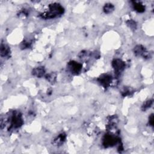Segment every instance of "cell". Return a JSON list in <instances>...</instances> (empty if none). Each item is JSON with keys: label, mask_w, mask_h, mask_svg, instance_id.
<instances>
[{"label": "cell", "mask_w": 154, "mask_h": 154, "mask_svg": "<svg viewBox=\"0 0 154 154\" xmlns=\"http://www.w3.org/2000/svg\"><path fill=\"white\" fill-rule=\"evenodd\" d=\"M112 65L116 74H120V73L124 69L125 66L124 63L122 60L119 59L114 60L112 63Z\"/></svg>", "instance_id": "3957f363"}, {"label": "cell", "mask_w": 154, "mask_h": 154, "mask_svg": "<svg viewBox=\"0 0 154 154\" xmlns=\"http://www.w3.org/2000/svg\"><path fill=\"white\" fill-rule=\"evenodd\" d=\"M10 51L9 48L5 45L1 44V55L4 57H7L10 55Z\"/></svg>", "instance_id": "9c48e42d"}, {"label": "cell", "mask_w": 154, "mask_h": 154, "mask_svg": "<svg viewBox=\"0 0 154 154\" xmlns=\"http://www.w3.org/2000/svg\"><path fill=\"white\" fill-rule=\"evenodd\" d=\"M134 53L139 56H143L145 57H147V53L146 52V50L141 45H137V46L134 48Z\"/></svg>", "instance_id": "52a82bcc"}, {"label": "cell", "mask_w": 154, "mask_h": 154, "mask_svg": "<svg viewBox=\"0 0 154 154\" xmlns=\"http://www.w3.org/2000/svg\"><path fill=\"white\" fill-rule=\"evenodd\" d=\"M133 6H134V10L138 12H140V13L143 12L145 10V7H144V5L140 3L133 2Z\"/></svg>", "instance_id": "30bf717a"}, {"label": "cell", "mask_w": 154, "mask_h": 154, "mask_svg": "<svg viewBox=\"0 0 154 154\" xmlns=\"http://www.w3.org/2000/svg\"><path fill=\"white\" fill-rule=\"evenodd\" d=\"M149 123L151 124V126H153V115H151L149 117Z\"/></svg>", "instance_id": "2e32d148"}, {"label": "cell", "mask_w": 154, "mask_h": 154, "mask_svg": "<svg viewBox=\"0 0 154 154\" xmlns=\"http://www.w3.org/2000/svg\"><path fill=\"white\" fill-rule=\"evenodd\" d=\"M69 68L73 73L77 74L81 71L82 65L77 62L71 61L69 63Z\"/></svg>", "instance_id": "277c9868"}, {"label": "cell", "mask_w": 154, "mask_h": 154, "mask_svg": "<svg viewBox=\"0 0 154 154\" xmlns=\"http://www.w3.org/2000/svg\"><path fill=\"white\" fill-rule=\"evenodd\" d=\"M127 24L131 28V29L133 30H135L136 28V27H137V25H136V23L134 21H129L127 22Z\"/></svg>", "instance_id": "9a60e30c"}, {"label": "cell", "mask_w": 154, "mask_h": 154, "mask_svg": "<svg viewBox=\"0 0 154 154\" xmlns=\"http://www.w3.org/2000/svg\"><path fill=\"white\" fill-rule=\"evenodd\" d=\"M55 78H56V75L54 73H51L49 74L47 76V79H48V81H49L50 83H54L55 81Z\"/></svg>", "instance_id": "5bb4252c"}, {"label": "cell", "mask_w": 154, "mask_h": 154, "mask_svg": "<svg viewBox=\"0 0 154 154\" xmlns=\"http://www.w3.org/2000/svg\"><path fill=\"white\" fill-rule=\"evenodd\" d=\"M44 73H45V69L43 67H36L33 71V75H35V77H37L38 78H41L43 77Z\"/></svg>", "instance_id": "ba28073f"}, {"label": "cell", "mask_w": 154, "mask_h": 154, "mask_svg": "<svg viewBox=\"0 0 154 154\" xmlns=\"http://www.w3.org/2000/svg\"><path fill=\"white\" fill-rule=\"evenodd\" d=\"M66 135L65 134H61L56 139H55V143L56 144H61L65 140Z\"/></svg>", "instance_id": "7c38bea8"}, {"label": "cell", "mask_w": 154, "mask_h": 154, "mask_svg": "<svg viewBox=\"0 0 154 154\" xmlns=\"http://www.w3.org/2000/svg\"><path fill=\"white\" fill-rule=\"evenodd\" d=\"M153 101L152 100H149L146 101L145 103L143 104V105L142 106V110L143 111H146V110H147L148 108H149L151 105H152Z\"/></svg>", "instance_id": "4fadbf2b"}, {"label": "cell", "mask_w": 154, "mask_h": 154, "mask_svg": "<svg viewBox=\"0 0 154 154\" xmlns=\"http://www.w3.org/2000/svg\"><path fill=\"white\" fill-rule=\"evenodd\" d=\"M117 140L116 138L113 137L111 135H107L105 136V139H104V145L105 147H109V146H112L113 145L116 143Z\"/></svg>", "instance_id": "5b68a950"}, {"label": "cell", "mask_w": 154, "mask_h": 154, "mask_svg": "<svg viewBox=\"0 0 154 154\" xmlns=\"http://www.w3.org/2000/svg\"><path fill=\"white\" fill-rule=\"evenodd\" d=\"M23 124V120L22 116L19 112H14L13 115L11 117V125L15 128H18L22 126Z\"/></svg>", "instance_id": "7a4b0ae2"}, {"label": "cell", "mask_w": 154, "mask_h": 154, "mask_svg": "<svg viewBox=\"0 0 154 154\" xmlns=\"http://www.w3.org/2000/svg\"><path fill=\"white\" fill-rule=\"evenodd\" d=\"M114 10V6L111 4H107L104 7V11L105 13H110Z\"/></svg>", "instance_id": "8fae6325"}, {"label": "cell", "mask_w": 154, "mask_h": 154, "mask_svg": "<svg viewBox=\"0 0 154 154\" xmlns=\"http://www.w3.org/2000/svg\"><path fill=\"white\" fill-rule=\"evenodd\" d=\"M99 81L102 85L106 87L108 86L111 82V77L107 75H102L99 77Z\"/></svg>", "instance_id": "8992f818"}, {"label": "cell", "mask_w": 154, "mask_h": 154, "mask_svg": "<svg viewBox=\"0 0 154 154\" xmlns=\"http://www.w3.org/2000/svg\"><path fill=\"white\" fill-rule=\"evenodd\" d=\"M64 9L60 4H53L49 6V11L48 12L42 15V17L45 19L54 18L55 17L63 13Z\"/></svg>", "instance_id": "6da1fadb"}]
</instances>
